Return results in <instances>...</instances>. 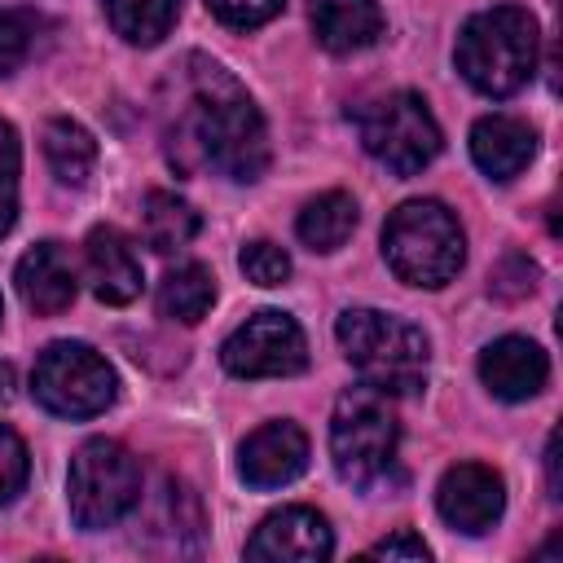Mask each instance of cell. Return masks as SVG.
<instances>
[{
  "label": "cell",
  "mask_w": 563,
  "mask_h": 563,
  "mask_svg": "<svg viewBox=\"0 0 563 563\" xmlns=\"http://www.w3.org/2000/svg\"><path fill=\"white\" fill-rule=\"evenodd\" d=\"M167 158L180 172L211 167L229 180H260L268 167V128L251 92L211 57L189 53L167 79L163 101Z\"/></svg>",
  "instance_id": "cell-1"
},
{
  "label": "cell",
  "mask_w": 563,
  "mask_h": 563,
  "mask_svg": "<svg viewBox=\"0 0 563 563\" xmlns=\"http://www.w3.org/2000/svg\"><path fill=\"white\" fill-rule=\"evenodd\" d=\"M334 334H339L347 365L365 378V387L383 396H409L427 387L431 347L413 321L378 312V308H347L339 312Z\"/></svg>",
  "instance_id": "cell-2"
},
{
  "label": "cell",
  "mask_w": 563,
  "mask_h": 563,
  "mask_svg": "<svg viewBox=\"0 0 563 563\" xmlns=\"http://www.w3.org/2000/svg\"><path fill=\"white\" fill-rule=\"evenodd\" d=\"M537 18L519 4H493L457 31V70L484 97H510L537 75Z\"/></svg>",
  "instance_id": "cell-3"
},
{
  "label": "cell",
  "mask_w": 563,
  "mask_h": 563,
  "mask_svg": "<svg viewBox=\"0 0 563 563\" xmlns=\"http://www.w3.org/2000/svg\"><path fill=\"white\" fill-rule=\"evenodd\" d=\"M383 255L400 282L435 290L457 277L466 260V238H462L457 216L444 202L409 198L383 224Z\"/></svg>",
  "instance_id": "cell-4"
},
{
  "label": "cell",
  "mask_w": 563,
  "mask_h": 563,
  "mask_svg": "<svg viewBox=\"0 0 563 563\" xmlns=\"http://www.w3.org/2000/svg\"><path fill=\"white\" fill-rule=\"evenodd\" d=\"M396 440H400L396 413L383 391L352 387L339 396L334 418H330V457L347 484L356 488L383 484L396 462Z\"/></svg>",
  "instance_id": "cell-5"
},
{
  "label": "cell",
  "mask_w": 563,
  "mask_h": 563,
  "mask_svg": "<svg viewBox=\"0 0 563 563\" xmlns=\"http://www.w3.org/2000/svg\"><path fill=\"white\" fill-rule=\"evenodd\" d=\"M66 501H70V519L79 528H88V532L114 528L141 501L136 457L119 440H106V435L79 444L70 457V475H66Z\"/></svg>",
  "instance_id": "cell-6"
},
{
  "label": "cell",
  "mask_w": 563,
  "mask_h": 563,
  "mask_svg": "<svg viewBox=\"0 0 563 563\" xmlns=\"http://www.w3.org/2000/svg\"><path fill=\"white\" fill-rule=\"evenodd\" d=\"M361 145L396 176L422 172L440 154V123L418 92H387L356 114Z\"/></svg>",
  "instance_id": "cell-7"
},
{
  "label": "cell",
  "mask_w": 563,
  "mask_h": 563,
  "mask_svg": "<svg viewBox=\"0 0 563 563\" xmlns=\"http://www.w3.org/2000/svg\"><path fill=\"white\" fill-rule=\"evenodd\" d=\"M31 391L35 400L57 413V418H97L114 405V369L106 365L101 352H92L88 343H53L40 352L35 374H31Z\"/></svg>",
  "instance_id": "cell-8"
},
{
  "label": "cell",
  "mask_w": 563,
  "mask_h": 563,
  "mask_svg": "<svg viewBox=\"0 0 563 563\" xmlns=\"http://www.w3.org/2000/svg\"><path fill=\"white\" fill-rule=\"evenodd\" d=\"M220 361L238 378H286L308 365V343H303V330L295 325V317L264 308V312L246 317L224 339Z\"/></svg>",
  "instance_id": "cell-9"
},
{
  "label": "cell",
  "mask_w": 563,
  "mask_h": 563,
  "mask_svg": "<svg viewBox=\"0 0 563 563\" xmlns=\"http://www.w3.org/2000/svg\"><path fill=\"white\" fill-rule=\"evenodd\" d=\"M435 506H440V519L449 528H457L466 537H479L501 519L506 484L484 462H457V466L444 471V479L435 488Z\"/></svg>",
  "instance_id": "cell-10"
},
{
  "label": "cell",
  "mask_w": 563,
  "mask_h": 563,
  "mask_svg": "<svg viewBox=\"0 0 563 563\" xmlns=\"http://www.w3.org/2000/svg\"><path fill=\"white\" fill-rule=\"evenodd\" d=\"M330 550H334L330 523L308 506H286L268 515L246 541L251 559H273V563H321L330 559Z\"/></svg>",
  "instance_id": "cell-11"
},
{
  "label": "cell",
  "mask_w": 563,
  "mask_h": 563,
  "mask_svg": "<svg viewBox=\"0 0 563 563\" xmlns=\"http://www.w3.org/2000/svg\"><path fill=\"white\" fill-rule=\"evenodd\" d=\"M303 466H308V435H303V427H295L286 418L251 431L238 453V471L251 488H282V484L299 479Z\"/></svg>",
  "instance_id": "cell-12"
},
{
  "label": "cell",
  "mask_w": 563,
  "mask_h": 563,
  "mask_svg": "<svg viewBox=\"0 0 563 563\" xmlns=\"http://www.w3.org/2000/svg\"><path fill=\"white\" fill-rule=\"evenodd\" d=\"M13 282H18L22 303H26L31 312H40V317L66 312L70 299H75V286H79V282H75V260H70V251H66L62 242H35V246L18 260Z\"/></svg>",
  "instance_id": "cell-13"
},
{
  "label": "cell",
  "mask_w": 563,
  "mask_h": 563,
  "mask_svg": "<svg viewBox=\"0 0 563 563\" xmlns=\"http://www.w3.org/2000/svg\"><path fill=\"white\" fill-rule=\"evenodd\" d=\"M479 378L497 400H528L545 387L550 361L532 339L506 334L479 352Z\"/></svg>",
  "instance_id": "cell-14"
},
{
  "label": "cell",
  "mask_w": 563,
  "mask_h": 563,
  "mask_svg": "<svg viewBox=\"0 0 563 563\" xmlns=\"http://www.w3.org/2000/svg\"><path fill=\"white\" fill-rule=\"evenodd\" d=\"M84 268L101 303H132L141 295V260L114 224H97L84 242Z\"/></svg>",
  "instance_id": "cell-15"
},
{
  "label": "cell",
  "mask_w": 563,
  "mask_h": 563,
  "mask_svg": "<svg viewBox=\"0 0 563 563\" xmlns=\"http://www.w3.org/2000/svg\"><path fill=\"white\" fill-rule=\"evenodd\" d=\"M537 154V132L515 114H484L471 128V158L484 176L510 180L519 176Z\"/></svg>",
  "instance_id": "cell-16"
},
{
  "label": "cell",
  "mask_w": 563,
  "mask_h": 563,
  "mask_svg": "<svg viewBox=\"0 0 563 563\" xmlns=\"http://www.w3.org/2000/svg\"><path fill=\"white\" fill-rule=\"evenodd\" d=\"M312 31L330 53H356L383 35V9L378 0H312Z\"/></svg>",
  "instance_id": "cell-17"
},
{
  "label": "cell",
  "mask_w": 563,
  "mask_h": 563,
  "mask_svg": "<svg viewBox=\"0 0 563 563\" xmlns=\"http://www.w3.org/2000/svg\"><path fill=\"white\" fill-rule=\"evenodd\" d=\"M211 303H216V277L202 264H176V268H167L163 282H158V290H154L158 317L180 321V325L202 321L211 312Z\"/></svg>",
  "instance_id": "cell-18"
},
{
  "label": "cell",
  "mask_w": 563,
  "mask_h": 563,
  "mask_svg": "<svg viewBox=\"0 0 563 563\" xmlns=\"http://www.w3.org/2000/svg\"><path fill=\"white\" fill-rule=\"evenodd\" d=\"M40 145H44L48 172L62 185H75V189L88 185V176L97 167V141H92V132L84 123H75V119H48Z\"/></svg>",
  "instance_id": "cell-19"
},
{
  "label": "cell",
  "mask_w": 563,
  "mask_h": 563,
  "mask_svg": "<svg viewBox=\"0 0 563 563\" xmlns=\"http://www.w3.org/2000/svg\"><path fill=\"white\" fill-rule=\"evenodd\" d=\"M356 229V202L352 194L343 189H330V194H317L303 202L299 220H295V233L303 246L312 251H339Z\"/></svg>",
  "instance_id": "cell-20"
},
{
  "label": "cell",
  "mask_w": 563,
  "mask_h": 563,
  "mask_svg": "<svg viewBox=\"0 0 563 563\" xmlns=\"http://www.w3.org/2000/svg\"><path fill=\"white\" fill-rule=\"evenodd\" d=\"M141 233L158 255H172L198 238V211L167 189H150L141 202Z\"/></svg>",
  "instance_id": "cell-21"
},
{
  "label": "cell",
  "mask_w": 563,
  "mask_h": 563,
  "mask_svg": "<svg viewBox=\"0 0 563 563\" xmlns=\"http://www.w3.org/2000/svg\"><path fill=\"white\" fill-rule=\"evenodd\" d=\"M176 9L180 0H106V13H110V26L128 40V44H158L172 22H176Z\"/></svg>",
  "instance_id": "cell-22"
},
{
  "label": "cell",
  "mask_w": 563,
  "mask_h": 563,
  "mask_svg": "<svg viewBox=\"0 0 563 563\" xmlns=\"http://www.w3.org/2000/svg\"><path fill=\"white\" fill-rule=\"evenodd\" d=\"M18 167H22L18 132H13V123L0 119V238L18 220Z\"/></svg>",
  "instance_id": "cell-23"
},
{
  "label": "cell",
  "mask_w": 563,
  "mask_h": 563,
  "mask_svg": "<svg viewBox=\"0 0 563 563\" xmlns=\"http://www.w3.org/2000/svg\"><path fill=\"white\" fill-rule=\"evenodd\" d=\"M35 44V22L22 9H0V75H13Z\"/></svg>",
  "instance_id": "cell-24"
},
{
  "label": "cell",
  "mask_w": 563,
  "mask_h": 563,
  "mask_svg": "<svg viewBox=\"0 0 563 563\" xmlns=\"http://www.w3.org/2000/svg\"><path fill=\"white\" fill-rule=\"evenodd\" d=\"M238 264L255 286H282L290 277V255L277 242H246Z\"/></svg>",
  "instance_id": "cell-25"
},
{
  "label": "cell",
  "mask_w": 563,
  "mask_h": 563,
  "mask_svg": "<svg viewBox=\"0 0 563 563\" xmlns=\"http://www.w3.org/2000/svg\"><path fill=\"white\" fill-rule=\"evenodd\" d=\"M207 9H211L224 26H233V31H251V26L273 22V18L286 9V0H207Z\"/></svg>",
  "instance_id": "cell-26"
},
{
  "label": "cell",
  "mask_w": 563,
  "mask_h": 563,
  "mask_svg": "<svg viewBox=\"0 0 563 563\" xmlns=\"http://www.w3.org/2000/svg\"><path fill=\"white\" fill-rule=\"evenodd\" d=\"M26 444L0 422V506H9L26 484Z\"/></svg>",
  "instance_id": "cell-27"
},
{
  "label": "cell",
  "mask_w": 563,
  "mask_h": 563,
  "mask_svg": "<svg viewBox=\"0 0 563 563\" xmlns=\"http://www.w3.org/2000/svg\"><path fill=\"white\" fill-rule=\"evenodd\" d=\"M369 559H409V563H422V559H431V545H427L418 532L405 528V532H396V537L369 545Z\"/></svg>",
  "instance_id": "cell-28"
},
{
  "label": "cell",
  "mask_w": 563,
  "mask_h": 563,
  "mask_svg": "<svg viewBox=\"0 0 563 563\" xmlns=\"http://www.w3.org/2000/svg\"><path fill=\"white\" fill-rule=\"evenodd\" d=\"M545 471H550V497H559V440L554 435L545 444Z\"/></svg>",
  "instance_id": "cell-29"
},
{
  "label": "cell",
  "mask_w": 563,
  "mask_h": 563,
  "mask_svg": "<svg viewBox=\"0 0 563 563\" xmlns=\"http://www.w3.org/2000/svg\"><path fill=\"white\" fill-rule=\"evenodd\" d=\"M13 396V369L9 365H0V405Z\"/></svg>",
  "instance_id": "cell-30"
},
{
  "label": "cell",
  "mask_w": 563,
  "mask_h": 563,
  "mask_svg": "<svg viewBox=\"0 0 563 563\" xmlns=\"http://www.w3.org/2000/svg\"><path fill=\"white\" fill-rule=\"evenodd\" d=\"M0 317H4V308H0Z\"/></svg>",
  "instance_id": "cell-31"
}]
</instances>
